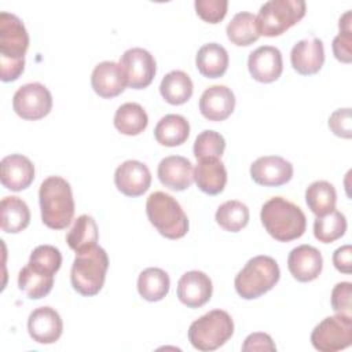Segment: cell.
Here are the masks:
<instances>
[{"label":"cell","instance_id":"obj_8","mask_svg":"<svg viewBox=\"0 0 352 352\" xmlns=\"http://www.w3.org/2000/svg\"><path fill=\"white\" fill-rule=\"evenodd\" d=\"M307 11L302 0H270L260 7L256 15L260 36L275 37L300 22Z\"/></svg>","mask_w":352,"mask_h":352},{"label":"cell","instance_id":"obj_19","mask_svg":"<svg viewBox=\"0 0 352 352\" xmlns=\"http://www.w3.org/2000/svg\"><path fill=\"white\" fill-rule=\"evenodd\" d=\"M290 62L301 76L316 74L324 63L323 41L318 37L300 40L290 51Z\"/></svg>","mask_w":352,"mask_h":352},{"label":"cell","instance_id":"obj_38","mask_svg":"<svg viewBox=\"0 0 352 352\" xmlns=\"http://www.w3.org/2000/svg\"><path fill=\"white\" fill-rule=\"evenodd\" d=\"M197 15L208 23H219L224 19L228 8L227 0H195Z\"/></svg>","mask_w":352,"mask_h":352},{"label":"cell","instance_id":"obj_17","mask_svg":"<svg viewBox=\"0 0 352 352\" xmlns=\"http://www.w3.org/2000/svg\"><path fill=\"white\" fill-rule=\"evenodd\" d=\"M91 85L96 95L104 99H111L124 92L126 78L120 63L103 60L94 67L91 74Z\"/></svg>","mask_w":352,"mask_h":352},{"label":"cell","instance_id":"obj_28","mask_svg":"<svg viewBox=\"0 0 352 352\" xmlns=\"http://www.w3.org/2000/svg\"><path fill=\"white\" fill-rule=\"evenodd\" d=\"M113 122L116 129L122 135L136 136L147 128L148 116L139 103L126 102L116 110Z\"/></svg>","mask_w":352,"mask_h":352},{"label":"cell","instance_id":"obj_18","mask_svg":"<svg viewBox=\"0 0 352 352\" xmlns=\"http://www.w3.org/2000/svg\"><path fill=\"white\" fill-rule=\"evenodd\" d=\"M287 268L298 282L315 280L323 268L322 253L311 245H300L290 250Z\"/></svg>","mask_w":352,"mask_h":352},{"label":"cell","instance_id":"obj_10","mask_svg":"<svg viewBox=\"0 0 352 352\" xmlns=\"http://www.w3.org/2000/svg\"><path fill=\"white\" fill-rule=\"evenodd\" d=\"M12 109L23 120H41L50 114L52 109V95L48 88L40 82L25 84L14 94Z\"/></svg>","mask_w":352,"mask_h":352},{"label":"cell","instance_id":"obj_15","mask_svg":"<svg viewBox=\"0 0 352 352\" xmlns=\"http://www.w3.org/2000/svg\"><path fill=\"white\" fill-rule=\"evenodd\" d=\"M250 76L258 82H272L278 80L283 70L282 52L272 45H261L250 52L248 58Z\"/></svg>","mask_w":352,"mask_h":352},{"label":"cell","instance_id":"obj_30","mask_svg":"<svg viewBox=\"0 0 352 352\" xmlns=\"http://www.w3.org/2000/svg\"><path fill=\"white\" fill-rule=\"evenodd\" d=\"M99 232L96 221L89 214H81L74 220V224L66 235V242L76 253L88 250L98 245Z\"/></svg>","mask_w":352,"mask_h":352},{"label":"cell","instance_id":"obj_6","mask_svg":"<svg viewBox=\"0 0 352 352\" xmlns=\"http://www.w3.org/2000/svg\"><path fill=\"white\" fill-rule=\"evenodd\" d=\"M148 221L168 239L183 238L188 231V219L180 204L164 191H154L146 201Z\"/></svg>","mask_w":352,"mask_h":352},{"label":"cell","instance_id":"obj_20","mask_svg":"<svg viewBox=\"0 0 352 352\" xmlns=\"http://www.w3.org/2000/svg\"><path fill=\"white\" fill-rule=\"evenodd\" d=\"M235 109V95L226 85H212L199 98V111L209 121H224Z\"/></svg>","mask_w":352,"mask_h":352},{"label":"cell","instance_id":"obj_23","mask_svg":"<svg viewBox=\"0 0 352 352\" xmlns=\"http://www.w3.org/2000/svg\"><path fill=\"white\" fill-rule=\"evenodd\" d=\"M194 180L197 187L208 194H220L227 183V170L220 158H202L194 169Z\"/></svg>","mask_w":352,"mask_h":352},{"label":"cell","instance_id":"obj_12","mask_svg":"<svg viewBox=\"0 0 352 352\" xmlns=\"http://www.w3.org/2000/svg\"><path fill=\"white\" fill-rule=\"evenodd\" d=\"M250 177L264 187H279L293 177V165L279 155H264L250 165Z\"/></svg>","mask_w":352,"mask_h":352},{"label":"cell","instance_id":"obj_41","mask_svg":"<svg viewBox=\"0 0 352 352\" xmlns=\"http://www.w3.org/2000/svg\"><path fill=\"white\" fill-rule=\"evenodd\" d=\"M333 54L342 63L352 62V30H340L333 40Z\"/></svg>","mask_w":352,"mask_h":352},{"label":"cell","instance_id":"obj_24","mask_svg":"<svg viewBox=\"0 0 352 352\" xmlns=\"http://www.w3.org/2000/svg\"><path fill=\"white\" fill-rule=\"evenodd\" d=\"M228 52L217 43L204 44L195 56V65L198 72L208 78H219L228 69Z\"/></svg>","mask_w":352,"mask_h":352},{"label":"cell","instance_id":"obj_32","mask_svg":"<svg viewBox=\"0 0 352 352\" xmlns=\"http://www.w3.org/2000/svg\"><path fill=\"white\" fill-rule=\"evenodd\" d=\"M305 202L316 217L333 212L337 202L334 186L326 180H316L311 183L305 190Z\"/></svg>","mask_w":352,"mask_h":352},{"label":"cell","instance_id":"obj_29","mask_svg":"<svg viewBox=\"0 0 352 352\" xmlns=\"http://www.w3.org/2000/svg\"><path fill=\"white\" fill-rule=\"evenodd\" d=\"M170 287L169 275L157 267L143 270L138 278V292L142 298L150 302L162 300Z\"/></svg>","mask_w":352,"mask_h":352},{"label":"cell","instance_id":"obj_27","mask_svg":"<svg viewBox=\"0 0 352 352\" xmlns=\"http://www.w3.org/2000/svg\"><path fill=\"white\" fill-rule=\"evenodd\" d=\"M194 85L187 73L183 70H172L162 78L160 94L169 104L179 106L192 96Z\"/></svg>","mask_w":352,"mask_h":352},{"label":"cell","instance_id":"obj_43","mask_svg":"<svg viewBox=\"0 0 352 352\" xmlns=\"http://www.w3.org/2000/svg\"><path fill=\"white\" fill-rule=\"evenodd\" d=\"M333 264L337 271L351 274L352 271V248L351 245L340 246L333 253Z\"/></svg>","mask_w":352,"mask_h":352},{"label":"cell","instance_id":"obj_36","mask_svg":"<svg viewBox=\"0 0 352 352\" xmlns=\"http://www.w3.org/2000/svg\"><path fill=\"white\" fill-rule=\"evenodd\" d=\"M226 150V140L221 133L205 129L202 131L194 142V155L197 160L202 158H221L223 153Z\"/></svg>","mask_w":352,"mask_h":352},{"label":"cell","instance_id":"obj_9","mask_svg":"<svg viewBox=\"0 0 352 352\" xmlns=\"http://www.w3.org/2000/svg\"><path fill=\"white\" fill-rule=\"evenodd\" d=\"M311 342L320 352H337L352 344V316L336 314L319 322L311 333Z\"/></svg>","mask_w":352,"mask_h":352},{"label":"cell","instance_id":"obj_5","mask_svg":"<svg viewBox=\"0 0 352 352\" xmlns=\"http://www.w3.org/2000/svg\"><path fill=\"white\" fill-rule=\"evenodd\" d=\"M280 270L275 258L260 254L252 257L236 274L234 286L239 297L254 300L270 292L279 280Z\"/></svg>","mask_w":352,"mask_h":352},{"label":"cell","instance_id":"obj_14","mask_svg":"<svg viewBox=\"0 0 352 352\" xmlns=\"http://www.w3.org/2000/svg\"><path fill=\"white\" fill-rule=\"evenodd\" d=\"M28 331L38 344H54L62 336L63 322L54 308L38 307L28 318Z\"/></svg>","mask_w":352,"mask_h":352},{"label":"cell","instance_id":"obj_4","mask_svg":"<svg viewBox=\"0 0 352 352\" xmlns=\"http://www.w3.org/2000/svg\"><path fill=\"white\" fill-rule=\"evenodd\" d=\"M107 268V253L98 245L88 250L76 253V258L70 270V282L73 289L85 297L96 296L104 285Z\"/></svg>","mask_w":352,"mask_h":352},{"label":"cell","instance_id":"obj_13","mask_svg":"<svg viewBox=\"0 0 352 352\" xmlns=\"http://www.w3.org/2000/svg\"><path fill=\"white\" fill-rule=\"evenodd\" d=\"M114 184L126 197H140L151 184L150 169L136 160L124 161L114 172Z\"/></svg>","mask_w":352,"mask_h":352},{"label":"cell","instance_id":"obj_34","mask_svg":"<svg viewBox=\"0 0 352 352\" xmlns=\"http://www.w3.org/2000/svg\"><path fill=\"white\" fill-rule=\"evenodd\" d=\"M249 208L236 199L226 201L216 210V223L226 231L238 232L249 223Z\"/></svg>","mask_w":352,"mask_h":352},{"label":"cell","instance_id":"obj_7","mask_svg":"<svg viewBox=\"0 0 352 352\" xmlns=\"http://www.w3.org/2000/svg\"><path fill=\"white\" fill-rule=\"evenodd\" d=\"M234 334V320L223 309H212L194 320L188 327V341L202 352H209L224 345Z\"/></svg>","mask_w":352,"mask_h":352},{"label":"cell","instance_id":"obj_37","mask_svg":"<svg viewBox=\"0 0 352 352\" xmlns=\"http://www.w3.org/2000/svg\"><path fill=\"white\" fill-rule=\"evenodd\" d=\"M28 264L41 272L55 275L62 265V253L52 245H38L30 253Z\"/></svg>","mask_w":352,"mask_h":352},{"label":"cell","instance_id":"obj_11","mask_svg":"<svg viewBox=\"0 0 352 352\" xmlns=\"http://www.w3.org/2000/svg\"><path fill=\"white\" fill-rule=\"evenodd\" d=\"M120 66L124 70L126 85L132 89H143L148 87L157 72L154 56L140 47L126 50L121 55Z\"/></svg>","mask_w":352,"mask_h":352},{"label":"cell","instance_id":"obj_2","mask_svg":"<svg viewBox=\"0 0 352 352\" xmlns=\"http://www.w3.org/2000/svg\"><path fill=\"white\" fill-rule=\"evenodd\" d=\"M261 224L265 231L279 242L294 241L305 232L307 219L301 208L283 197H272L260 212Z\"/></svg>","mask_w":352,"mask_h":352},{"label":"cell","instance_id":"obj_21","mask_svg":"<svg viewBox=\"0 0 352 352\" xmlns=\"http://www.w3.org/2000/svg\"><path fill=\"white\" fill-rule=\"evenodd\" d=\"M157 176L162 186L173 191H183L192 184L194 170L186 157L169 155L160 161Z\"/></svg>","mask_w":352,"mask_h":352},{"label":"cell","instance_id":"obj_26","mask_svg":"<svg viewBox=\"0 0 352 352\" xmlns=\"http://www.w3.org/2000/svg\"><path fill=\"white\" fill-rule=\"evenodd\" d=\"M1 230L8 234L23 231L30 223V210L19 197H4L0 204Z\"/></svg>","mask_w":352,"mask_h":352},{"label":"cell","instance_id":"obj_16","mask_svg":"<svg viewBox=\"0 0 352 352\" xmlns=\"http://www.w3.org/2000/svg\"><path fill=\"white\" fill-rule=\"evenodd\" d=\"M210 278L202 271H188L177 282V298L188 308H199L212 297Z\"/></svg>","mask_w":352,"mask_h":352},{"label":"cell","instance_id":"obj_3","mask_svg":"<svg viewBox=\"0 0 352 352\" xmlns=\"http://www.w3.org/2000/svg\"><path fill=\"white\" fill-rule=\"evenodd\" d=\"M38 202L43 223L52 230L66 228L74 216V198L67 180L48 176L38 188Z\"/></svg>","mask_w":352,"mask_h":352},{"label":"cell","instance_id":"obj_25","mask_svg":"<svg viewBox=\"0 0 352 352\" xmlns=\"http://www.w3.org/2000/svg\"><path fill=\"white\" fill-rule=\"evenodd\" d=\"M190 135V124L180 114L164 116L154 128L155 140L166 147L183 144Z\"/></svg>","mask_w":352,"mask_h":352},{"label":"cell","instance_id":"obj_33","mask_svg":"<svg viewBox=\"0 0 352 352\" xmlns=\"http://www.w3.org/2000/svg\"><path fill=\"white\" fill-rule=\"evenodd\" d=\"M54 276L55 275L44 274L26 264L18 274V287L29 298L38 300L45 297L52 290Z\"/></svg>","mask_w":352,"mask_h":352},{"label":"cell","instance_id":"obj_31","mask_svg":"<svg viewBox=\"0 0 352 352\" xmlns=\"http://www.w3.org/2000/svg\"><path fill=\"white\" fill-rule=\"evenodd\" d=\"M226 33L228 40L238 47H248L256 43L260 37L256 15L248 11L235 14L228 22Z\"/></svg>","mask_w":352,"mask_h":352},{"label":"cell","instance_id":"obj_22","mask_svg":"<svg viewBox=\"0 0 352 352\" xmlns=\"http://www.w3.org/2000/svg\"><path fill=\"white\" fill-rule=\"evenodd\" d=\"M1 184L11 191H22L34 180V165L22 154H11L1 160Z\"/></svg>","mask_w":352,"mask_h":352},{"label":"cell","instance_id":"obj_40","mask_svg":"<svg viewBox=\"0 0 352 352\" xmlns=\"http://www.w3.org/2000/svg\"><path fill=\"white\" fill-rule=\"evenodd\" d=\"M329 128L336 136L351 139L352 138V117L351 109L344 107L331 113L329 117Z\"/></svg>","mask_w":352,"mask_h":352},{"label":"cell","instance_id":"obj_1","mask_svg":"<svg viewBox=\"0 0 352 352\" xmlns=\"http://www.w3.org/2000/svg\"><path fill=\"white\" fill-rule=\"evenodd\" d=\"M29 48V34L21 18L15 14L0 12V67L1 81L19 78L25 69V54Z\"/></svg>","mask_w":352,"mask_h":352},{"label":"cell","instance_id":"obj_35","mask_svg":"<svg viewBox=\"0 0 352 352\" xmlns=\"http://www.w3.org/2000/svg\"><path fill=\"white\" fill-rule=\"evenodd\" d=\"M346 231V219L338 212L333 210L324 216H318L314 221V235L319 242L331 243L341 238Z\"/></svg>","mask_w":352,"mask_h":352},{"label":"cell","instance_id":"obj_42","mask_svg":"<svg viewBox=\"0 0 352 352\" xmlns=\"http://www.w3.org/2000/svg\"><path fill=\"white\" fill-rule=\"evenodd\" d=\"M243 352H254V351H276V345L272 341L271 336L267 333H252L249 334L243 344Z\"/></svg>","mask_w":352,"mask_h":352},{"label":"cell","instance_id":"obj_39","mask_svg":"<svg viewBox=\"0 0 352 352\" xmlns=\"http://www.w3.org/2000/svg\"><path fill=\"white\" fill-rule=\"evenodd\" d=\"M351 297H352V283L340 282L331 290V308L336 314L351 315ZM352 316V315H351Z\"/></svg>","mask_w":352,"mask_h":352}]
</instances>
